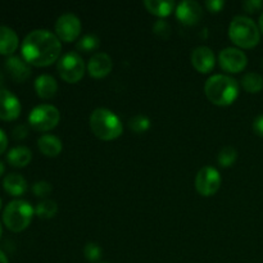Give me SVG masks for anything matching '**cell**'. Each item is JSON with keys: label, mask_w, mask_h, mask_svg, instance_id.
I'll return each instance as SVG.
<instances>
[{"label": "cell", "mask_w": 263, "mask_h": 263, "mask_svg": "<svg viewBox=\"0 0 263 263\" xmlns=\"http://www.w3.org/2000/svg\"><path fill=\"white\" fill-rule=\"evenodd\" d=\"M61 120V112L51 104H39L28 115V123L37 131H49Z\"/></svg>", "instance_id": "obj_7"}, {"label": "cell", "mask_w": 263, "mask_h": 263, "mask_svg": "<svg viewBox=\"0 0 263 263\" xmlns=\"http://www.w3.org/2000/svg\"><path fill=\"white\" fill-rule=\"evenodd\" d=\"M28 134V128L27 126L23 125V123H20V125L15 126L14 128H13V138L17 139V140H21V139H25L26 136H27Z\"/></svg>", "instance_id": "obj_31"}, {"label": "cell", "mask_w": 263, "mask_h": 263, "mask_svg": "<svg viewBox=\"0 0 263 263\" xmlns=\"http://www.w3.org/2000/svg\"><path fill=\"white\" fill-rule=\"evenodd\" d=\"M190 59H192V64L194 66V68L200 73L211 72L216 63V57L212 49L204 45L197 46L195 49H193Z\"/></svg>", "instance_id": "obj_14"}, {"label": "cell", "mask_w": 263, "mask_h": 263, "mask_svg": "<svg viewBox=\"0 0 263 263\" xmlns=\"http://www.w3.org/2000/svg\"><path fill=\"white\" fill-rule=\"evenodd\" d=\"M18 36L13 28L0 25V54L12 55L18 48Z\"/></svg>", "instance_id": "obj_16"}, {"label": "cell", "mask_w": 263, "mask_h": 263, "mask_svg": "<svg viewBox=\"0 0 263 263\" xmlns=\"http://www.w3.org/2000/svg\"><path fill=\"white\" fill-rule=\"evenodd\" d=\"M87 72L94 79H102L105 77L113 68V62L109 54L104 51H97L91 55L87 62Z\"/></svg>", "instance_id": "obj_12"}, {"label": "cell", "mask_w": 263, "mask_h": 263, "mask_svg": "<svg viewBox=\"0 0 263 263\" xmlns=\"http://www.w3.org/2000/svg\"><path fill=\"white\" fill-rule=\"evenodd\" d=\"M176 17L184 25H195L202 18V5L194 0H182L176 7Z\"/></svg>", "instance_id": "obj_11"}, {"label": "cell", "mask_w": 263, "mask_h": 263, "mask_svg": "<svg viewBox=\"0 0 263 263\" xmlns=\"http://www.w3.org/2000/svg\"><path fill=\"white\" fill-rule=\"evenodd\" d=\"M35 210L30 202L25 199H14L8 203L3 212V221L9 230L18 233L30 225Z\"/></svg>", "instance_id": "obj_5"}, {"label": "cell", "mask_w": 263, "mask_h": 263, "mask_svg": "<svg viewBox=\"0 0 263 263\" xmlns=\"http://www.w3.org/2000/svg\"><path fill=\"white\" fill-rule=\"evenodd\" d=\"M258 27H259V31H262L263 32V12H262V14L259 15V21H258Z\"/></svg>", "instance_id": "obj_36"}, {"label": "cell", "mask_w": 263, "mask_h": 263, "mask_svg": "<svg viewBox=\"0 0 263 263\" xmlns=\"http://www.w3.org/2000/svg\"><path fill=\"white\" fill-rule=\"evenodd\" d=\"M5 68L9 72L13 80L17 82H23L31 76V67L25 59L17 55L8 57L5 61Z\"/></svg>", "instance_id": "obj_15"}, {"label": "cell", "mask_w": 263, "mask_h": 263, "mask_svg": "<svg viewBox=\"0 0 263 263\" xmlns=\"http://www.w3.org/2000/svg\"><path fill=\"white\" fill-rule=\"evenodd\" d=\"M4 171H5V166H4V163H3V162L0 161V176H2V175L4 174Z\"/></svg>", "instance_id": "obj_37"}, {"label": "cell", "mask_w": 263, "mask_h": 263, "mask_svg": "<svg viewBox=\"0 0 263 263\" xmlns=\"http://www.w3.org/2000/svg\"><path fill=\"white\" fill-rule=\"evenodd\" d=\"M57 69L64 81L74 84L82 79L86 66L82 57L77 51H67L58 59Z\"/></svg>", "instance_id": "obj_6"}, {"label": "cell", "mask_w": 263, "mask_h": 263, "mask_svg": "<svg viewBox=\"0 0 263 263\" xmlns=\"http://www.w3.org/2000/svg\"><path fill=\"white\" fill-rule=\"evenodd\" d=\"M2 233H3V229H2V223H0V236H2Z\"/></svg>", "instance_id": "obj_39"}, {"label": "cell", "mask_w": 263, "mask_h": 263, "mask_svg": "<svg viewBox=\"0 0 263 263\" xmlns=\"http://www.w3.org/2000/svg\"><path fill=\"white\" fill-rule=\"evenodd\" d=\"M236 157H238V152L234 146L228 145V146H223L222 149L218 153V163L223 167H230L234 162L236 161Z\"/></svg>", "instance_id": "obj_26"}, {"label": "cell", "mask_w": 263, "mask_h": 263, "mask_svg": "<svg viewBox=\"0 0 263 263\" xmlns=\"http://www.w3.org/2000/svg\"><path fill=\"white\" fill-rule=\"evenodd\" d=\"M241 85L248 92H258L263 89V77L257 72H248L241 79Z\"/></svg>", "instance_id": "obj_22"}, {"label": "cell", "mask_w": 263, "mask_h": 263, "mask_svg": "<svg viewBox=\"0 0 263 263\" xmlns=\"http://www.w3.org/2000/svg\"><path fill=\"white\" fill-rule=\"evenodd\" d=\"M51 190H53V187H51L50 182L44 181V180L33 182L32 185V192L36 197H40V198L48 197V195L51 193Z\"/></svg>", "instance_id": "obj_28"}, {"label": "cell", "mask_w": 263, "mask_h": 263, "mask_svg": "<svg viewBox=\"0 0 263 263\" xmlns=\"http://www.w3.org/2000/svg\"><path fill=\"white\" fill-rule=\"evenodd\" d=\"M7 159L12 166L14 167H25L32 159V152L27 146L18 145L13 146L7 154Z\"/></svg>", "instance_id": "obj_20"}, {"label": "cell", "mask_w": 263, "mask_h": 263, "mask_svg": "<svg viewBox=\"0 0 263 263\" xmlns=\"http://www.w3.org/2000/svg\"><path fill=\"white\" fill-rule=\"evenodd\" d=\"M229 36L240 48H253L258 44L261 31L257 23L247 15H235L229 26Z\"/></svg>", "instance_id": "obj_4"}, {"label": "cell", "mask_w": 263, "mask_h": 263, "mask_svg": "<svg viewBox=\"0 0 263 263\" xmlns=\"http://www.w3.org/2000/svg\"><path fill=\"white\" fill-rule=\"evenodd\" d=\"M100 45V40L97 35L94 33H86V35L81 36L76 44V48L80 51L84 53H91V51L97 50Z\"/></svg>", "instance_id": "obj_23"}, {"label": "cell", "mask_w": 263, "mask_h": 263, "mask_svg": "<svg viewBox=\"0 0 263 263\" xmlns=\"http://www.w3.org/2000/svg\"><path fill=\"white\" fill-rule=\"evenodd\" d=\"M8 146V138H7V134L0 128V154L4 153V151L7 149Z\"/></svg>", "instance_id": "obj_34"}, {"label": "cell", "mask_w": 263, "mask_h": 263, "mask_svg": "<svg viewBox=\"0 0 263 263\" xmlns=\"http://www.w3.org/2000/svg\"><path fill=\"white\" fill-rule=\"evenodd\" d=\"M21 51L28 64L45 67L58 61L62 44L55 33L45 28H39L26 35L21 45Z\"/></svg>", "instance_id": "obj_1"}, {"label": "cell", "mask_w": 263, "mask_h": 263, "mask_svg": "<svg viewBox=\"0 0 263 263\" xmlns=\"http://www.w3.org/2000/svg\"><path fill=\"white\" fill-rule=\"evenodd\" d=\"M0 208H2V198H0Z\"/></svg>", "instance_id": "obj_40"}, {"label": "cell", "mask_w": 263, "mask_h": 263, "mask_svg": "<svg viewBox=\"0 0 263 263\" xmlns=\"http://www.w3.org/2000/svg\"><path fill=\"white\" fill-rule=\"evenodd\" d=\"M208 99L217 105H230L239 95V84L228 74H212L204 84Z\"/></svg>", "instance_id": "obj_2"}, {"label": "cell", "mask_w": 263, "mask_h": 263, "mask_svg": "<svg viewBox=\"0 0 263 263\" xmlns=\"http://www.w3.org/2000/svg\"><path fill=\"white\" fill-rule=\"evenodd\" d=\"M263 7L262 0H247L243 3V8L249 13H254Z\"/></svg>", "instance_id": "obj_30"}, {"label": "cell", "mask_w": 263, "mask_h": 263, "mask_svg": "<svg viewBox=\"0 0 263 263\" xmlns=\"http://www.w3.org/2000/svg\"><path fill=\"white\" fill-rule=\"evenodd\" d=\"M90 128L102 140H115L123 131L120 117L108 108H97L89 118Z\"/></svg>", "instance_id": "obj_3"}, {"label": "cell", "mask_w": 263, "mask_h": 263, "mask_svg": "<svg viewBox=\"0 0 263 263\" xmlns=\"http://www.w3.org/2000/svg\"><path fill=\"white\" fill-rule=\"evenodd\" d=\"M153 32L162 39H167L171 35V26L167 21L158 20L153 25Z\"/></svg>", "instance_id": "obj_29"}, {"label": "cell", "mask_w": 263, "mask_h": 263, "mask_svg": "<svg viewBox=\"0 0 263 263\" xmlns=\"http://www.w3.org/2000/svg\"><path fill=\"white\" fill-rule=\"evenodd\" d=\"M58 212V204L53 199H44L37 203L35 213L41 218H51Z\"/></svg>", "instance_id": "obj_24"}, {"label": "cell", "mask_w": 263, "mask_h": 263, "mask_svg": "<svg viewBox=\"0 0 263 263\" xmlns=\"http://www.w3.org/2000/svg\"><path fill=\"white\" fill-rule=\"evenodd\" d=\"M3 187L10 195L18 197V195H22L27 190V181H26V179L22 175L12 172V174H8L4 177V180H3Z\"/></svg>", "instance_id": "obj_19"}, {"label": "cell", "mask_w": 263, "mask_h": 263, "mask_svg": "<svg viewBox=\"0 0 263 263\" xmlns=\"http://www.w3.org/2000/svg\"><path fill=\"white\" fill-rule=\"evenodd\" d=\"M3 82H4V74H3V72L0 71V86L3 85Z\"/></svg>", "instance_id": "obj_38"}, {"label": "cell", "mask_w": 263, "mask_h": 263, "mask_svg": "<svg viewBox=\"0 0 263 263\" xmlns=\"http://www.w3.org/2000/svg\"><path fill=\"white\" fill-rule=\"evenodd\" d=\"M0 263H9L7 256H5V253L3 251H0Z\"/></svg>", "instance_id": "obj_35"}, {"label": "cell", "mask_w": 263, "mask_h": 263, "mask_svg": "<svg viewBox=\"0 0 263 263\" xmlns=\"http://www.w3.org/2000/svg\"><path fill=\"white\" fill-rule=\"evenodd\" d=\"M81 33V21L74 13H63L55 22V35L59 40L74 41Z\"/></svg>", "instance_id": "obj_9"}, {"label": "cell", "mask_w": 263, "mask_h": 263, "mask_svg": "<svg viewBox=\"0 0 263 263\" xmlns=\"http://www.w3.org/2000/svg\"><path fill=\"white\" fill-rule=\"evenodd\" d=\"M35 90L39 97L43 98V99H49V98H53L55 95L57 90H58V84L51 74L43 73L36 77Z\"/></svg>", "instance_id": "obj_17"}, {"label": "cell", "mask_w": 263, "mask_h": 263, "mask_svg": "<svg viewBox=\"0 0 263 263\" xmlns=\"http://www.w3.org/2000/svg\"><path fill=\"white\" fill-rule=\"evenodd\" d=\"M37 145L41 153L48 157H57L63 149L61 139L55 135H51V134L41 135L37 140Z\"/></svg>", "instance_id": "obj_18"}, {"label": "cell", "mask_w": 263, "mask_h": 263, "mask_svg": "<svg viewBox=\"0 0 263 263\" xmlns=\"http://www.w3.org/2000/svg\"><path fill=\"white\" fill-rule=\"evenodd\" d=\"M218 62H220L221 67L225 71L230 72V73H238V72H241L247 67L248 57L246 55V53L241 49L228 46V48L222 49L220 51Z\"/></svg>", "instance_id": "obj_10"}, {"label": "cell", "mask_w": 263, "mask_h": 263, "mask_svg": "<svg viewBox=\"0 0 263 263\" xmlns=\"http://www.w3.org/2000/svg\"><path fill=\"white\" fill-rule=\"evenodd\" d=\"M20 99L8 89H0V118L13 121L20 116Z\"/></svg>", "instance_id": "obj_13"}, {"label": "cell", "mask_w": 263, "mask_h": 263, "mask_svg": "<svg viewBox=\"0 0 263 263\" xmlns=\"http://www.w3.org/2000/svg\"><path fill=\"white\" fill-rule=\"evenodd\" d=\"M253 130L257 135L263 136V113L258 115L253 122Z\"/></svg>", "instance_id": "obj_33"}, {"label": "cell", "mask_w": 263, "mask_h": 263, "mask_svg": "<svg viewBox=\"0 0 263 263\" xmlns=\"http://www.w3.org/2000/svg\"><path fill=\"white\" fill-rule=\"evenodd\" d=\"M221 186V175L217 168L212 166H204L198 171L195 176V187L198 193L204 197H211Z\"/></svg>", "instance_id": "obj_8"}, {"label": "cell", "mask_w": 263, "mask_h": 263, "mask_svg": "<svg viewBox=\"0 0 263 263\" xmlns=\"http://www.w3.org/2000/svg\"><path fill=\"white\" fill-rule=\"evenodd\" d=\"M128 127L135 134H143L151 127V120L145 115H136L128 121Z\"/></svg>", "instance_id": "obj_25"}, {"label": "cell", "mask_w": 263, "mask_h": 263, "mask_svg": "<svg viewBox=\"0 0 263 263\" xmlns=\"http://www.w3.org/2000/svg\"><path fill=\"white\" fill-rule=\"evenodd\" d=\"M84 254L87 261L97 262L102 257V248L97 243H87L84 248Z\"/></svg>", "instance_id": "obj_27"}, {"label": "cell", "mask_w": 263, "mask_h": 263, "mask_svg": "<svg viewBox=\"0 0 263 263\" xmlns=\"http://www.w3.org/2000/svg\"><path fill=\"white\" fill-rule=\"evenodd\" d=\"M223 5H225L223 0H207L205 2V7L211 12H220Z\"/></svg>", "instance_id": "obj_32"}, {"label": "cell", "mask_w": 263, "mask_h": 263, "mask_svg": "<svg viewBox=\"0 0 263 263\" xmlns=\"http://www.w3.org/2000/svg\"><path fill=\"white\" fill-rule=\"evenodd\" d=\"M144 5L149 12L158 17H167L174 12L176 7L174 0H145Z\"/></svg>", "instance_id": "obj_21"}]
</instances>
